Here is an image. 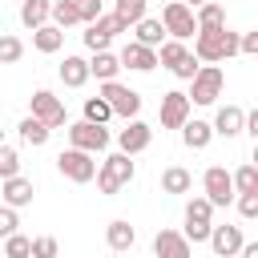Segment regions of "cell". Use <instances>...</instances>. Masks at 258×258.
Instances as JSON below:
<instances>
[{
	"instance_id": "33",
	"label": "cell",
	"mask_w": 258,
	"mask_h": 258,
	"mask_svg": "<svg viewBox=\"0 0 258 258\" xmlns=\"http://www.w3.org/2000/svg\"><path fill=\"white\" fill-rule=\"evenodd\" d=\"M109 117H113V109H109L101 97H85V121H89V125H105Z\"/></svg>"
},
{
	"instance_id": "1",
	"label": "cell",
	"mask_w": 258,
	"mask_h": 258,
	"mask_svg": "<svg viewBox=\"0 0 258 258\" xmlns=\"http://www.w3.org/2000/svg\"><path fill=\"white\" fill-rule=\"evenodd\" d=\"M234 52H238V32H230V28H198L194 32V60L218 64Z\"/></svg>"
},
{
	"instance_id": "8",
	"label": "cell",
	"mask_w": 258,
	"mask_h": 258,
	"mask_svg": "<svg viewBox=\"0 0 258 258\" xmlns=\"http://www.w3.org/2000/svg\"><path fill=\"white\" fill-rule=\"evenodd\" d=\"M69 129V149H85V153H101L109 149V129L105 125H89V121H77V125H64Z\"/></svg>"
},
{
	"instance_id": "7",
	"label": "cell",
	"mask_w": 258,
	"mask_h": 258,
	"mask_svg": "<svg viewBox=\"0 0 258 258\" xmlns=\"http://www.w3.org/2000/svg\"><path fill=\"white\" fill-rule=\"evenodd\" d=\"M210 218H214V206H210L206 198H189V202H185V230H181V238L194 242V246L206 242V238H210V226H214Z\"/></svg>"
},
{
	"instance_id": "32",
	"label": "cell",
	"mask_w": 258,
	"mask_h": 258,
	"mask_svg": "<svg viewBox=\"0 0 258 258\" xmlns=\"http://www.w3.org/2000/svg\"><path fill=\"white\" fill-rule=\"evenodd\" d=\"M20 56H24V40L12 36V32H4L0 36V64H16Z\"/></svg>"
},
{
	"instance_id": "36",
	"label": "cell",
	"mask_w": 258,
	"mask_h": 258,
	"mask_svg": "<svg viewBox=\"0 0 258 258\" xmlns=\"http://www.w3.org/2000/svg\"><path fill=\"white\" fill-rule=\"evenodd\" d=\"M56 238H48V234H40V238H32V254L28 258H56Z\"/></svg>"
},
{
	"instance_id": "19",
	"label": "cell",
	"mask_w": 258,
	"mask_h": 258,
	"mask_svg": "<svg viewBox=\"0 0 258 258\" xmlns=\"http://www.w3.org/2000/svg\"><path fill=\"white\" fill-rule=\"evenodd\" d=\"M242 117H246V109H238V105H222L210 129H214L218 137H238V133H242Z\"/></svg>"
},
{
	"instance_id": "29",
	"label": "cell",
	"mask_w": 258,
	"mask_h": 258,
	"mask_svg": "<svg viewBox=\"0 0 258 258\" xmlns=\"http://www.w3.org/2000/svg\"><path fill=\"white\" fill-rule=\"evenodd\" d=\"M145 4L149 0H117V8H113V16L125 24V28H133L141 16H145Z\"/></svg>"
},
{
	"instance_id": "39",
	"label": "cell",
	"mask_w": 258,
	"mask_h": 258,
	"mask_svg": "<svg viewBox=\"0 0 258 258\" xmlns=\"http://www.w3.org/2000/svg\"><path fill=\"white\" fill-rule=\"evenodd\" d=\"M77 8H81V24H93L101 16V0H77Z\"/></svg>"
},
{
	"instance_id": "42",
	"label": "cell",
	"mask_w": 258,
	"mask_h": 258,
	"mask_svg": "<svg viewBox=\"0 0 258 258\" xmlns=\"http://www.w3.org/2000/svg\"><path fill=\"white\" fill-rule=\"evenodd\" d=\"M181 4H185V8H189V12H194V8H202V4H206V0H181Z\"/></svg>"
},
{
	"instance_id": "18",
	"label": "cell",
	"mask_w": 258,
	"mask_h": 258,
	"mask_svg": "<svg viewBox=\"0 0 258 258\" xmlns=\"http://www.w3.org/2000/svg\"><path fill=\"white\" fill-rule=\"evenodd\" d=\"M105 242H109L113 254H125V250H133V242H137V230H133L125 218H117V222L105 226Z\"/></svg>"
},
{
	"instance_id": "28",
	"label": "cell",
	"mask_w": 258,
	"mask_h": 258,
	"mask_svg": "<svg viewBox=\"0 0 258 258\" xmlns=\"http://www.w3.org/2000/svg\"><path fill=\"white\" fill-rule=\"evenodd\" d=\"M117 73H121V64H117V56L105 48V52H93V60H89V77H97V81H117Z\"/></svg>"
},
{
	"instance_id": "40",
	"label": "cell",
	"mask_w": 258,
	"mask_h": 258,
	"mask_svg": "<svg viewBox=\"0 0 258 258\" xmlns=\"http://www.w3.org/2000/svg\"><path fill=\"white\" fill-rule=\"evenodd\" d=\"M238 52H246V56L258 52V32H242V36H238Z\"/></svg>"
},
{
	"instance_id": "26",
	"label": "cell",
	"mask_w": 258,
	"mask_h": 258,
	"mask_svg": "<svg viewBox=\"0 0 258 258\" xmlns=\"http://www.w3.org/2000/svg\"><path fill=\"white\" fill-rule=\"evenodd\" d=\"M48 16H52V24H56L60 32L73 28V24H81V8H77V0H52Z\"/></svg>"
},
{
	"instance_id": "44",
	"label": "cell",
	"mask_w": 258,
	"mask_h": 258,
	"mask_svg": "<svg viewBox=\"0 0 258 258\" xmlns=\"http://www.w3.org/2000/svg\"><path fill=\"white\" fill-rule=\"evenodd\" d=\"M113 258H121V254H113Z\"/></svg>"
},
{
	"instance_id": "5",
	"label": "cell",
	"mask_w": 258,
	"mask_h": 258,
	"mask_svg": "<svg viewBox=\"0 0 258 258\" xmlns=\"http://www.w3.org/2000/svg\"><path fill=\"white\" fill-rule=\"evenodd\" d=\"M129 181H133V157L113 153V157L101 161V169H97V189L101 194H121Z\"/></svg>"
},
{
	"instance_id": "13",
	"label": "cell",
	"mask_w": 258,
	"mask_h": 258,
	"mask_svg": "<svg viewBox=\"0 0 258 258\" xmlns=\"http://www.w3.org/2000/svg\"><path fill=\"white\" fill-rule=\"evenodd\" d=\"M189 97L181 93V89H169L165 97H161V129H181L185 121H189Z\"/></svg>"
},
{
	"instance_id": "27",
	"label": "cell",
	"mask_w": 258,
	"mask_h": 258,
	"mask_svg": "<svg viewBox=\"0 0 258 258\" xmlns=\"http://www.w3.org/2000/svg\"><path fill=\"white\" fill-rule=\"evenodd\" d=\"M194 24L198 28H226V8L218 0H206L202 8H194Z\"/></svg>"
},
{
	"instance_id": "23",
	"label": "cell",
	"mask_w": 258,
	"mask_h": 258,
	"mask_svg": "<svg viewBox=\"0 0 258 258\" xmlns=\"http://www.w3.org/2000/svg\"><path fill=\"white\" fill-rule=\"evenodd\" d=\"M194 189V173L181 169V165H169L161 169V194H189Z\"/></svg>"
},
{
	"instance_id": "15",
	"label": "cell",
	"mask_w": 258,
	"mask_h": 258,
	"mask_svg": "<svg viewBox=\"0 0 258 258\" xmlns=\"http://www.w3.org/2000/svg\"><path fill=\"white\" fill-rule=\"evenodd\" d=\"M117 64H121V69H133V73H149V69H157V52L145 48V44H137V40H129V44L117 52Z\"/></svg>"
},
{
	"instance_id": "11",
	"label": "cell",
	"mask_w": 258,
	"mask_h": 258,
	"mask_svg": "<svg viewBox=\"0 0 258 258\" xmlns=\"http://www.w3.org/2000/svg\"><path fill=\"white\" fill-rule=\"evenodd\" d=\"M32 117H36L40 125H48V129H60V125H69L60 97H52L48 89H36V93H32Z\"/></svg>"
},
{
	"instance_id": "4",
	"label": "cell",
	"mask_w": 258,
	"mask_h": 258,
	"mask_svg": "<svg viewBox=\"0 0 258 258\" xmlns=\"http://www.w3.org/2000/svg\"><path fill=\"white\" fill-rule=\"evenodd\" d=\"M189 85H194V89L185 93L189 105H214V101L222 97V89H226V73H222L218 64H202V69L194 73Z\"/></svg>"
},
{
	"instance_id": "45",
	"label": "cell",
	"mask_w": 258,
	"mask_h": 258,
	"mask_svg": "<svg viewBox=\"0 0 258 258\" xmlns=\"http://www.w3.org/2000/svg\"><path fill=\"white\" fill-rule=\"evenodd\" d=\"M161 4H169V0H161Z\"/></svg>"
},
{
	"instance_id": "21",
	"label": "cell",
	"mask_w": 258,
	"mask_h": 258,
	"mask_svg": "<svg viewBox=\"0 0 258 258\" xmlns=\"http://www.w3.org/2000/svg\"><path fill=\"white\" fill-rule=\"evenodd\" d=\"M60 81H64V89H81L89 81V60L85 56H64L60 60Z\"/></svg>"
},
{
	"instance_id": "6",
	"label": "cell",
	"mask_w": 258,
	"mask_h": 258,
	"mask_svg": "<svg viewBox=\"0 0 258 258\" xmlns=\"http://www.w3.org/2000/svg\"><path fill=\"white\" fill-rule=\"evenodd\" d=\"M161 28H165V36L169 40H189L194 32H198V24H194V12L181 4V0H169V4H161Z\"/></svg>"
},
{
	"instance_id": "10",
	"label": "cell",
	"mask_w": 258,
	"mask_h": 258,
	"mask_svg": "<svg viewBox=\"0 0 258 258\" xmlns=\"http://www.w3.org/2000/svg\"><path fill=\"white\" fill-rule=\"evenodd\" d=\"M56 169H60L69 181H77V185H85V181L97 177V161H93V153H85V149H64V153L56 157Z\"/></svg>"
},
{
	"instance_id": "43",
	"label": "cell",
	"mask_w": 258,
	"mask_h": 258,
	"mask_svg": "<svg viewBox=\"0 0 258 258\" xmlns=\"http://www.w3.org/2000/svg\"><path fill=\"white\" fill-rule=\"evenodd\" d=\"M0 145H4V129H0Z\"/></svg>"
},
{
	"instance_id": "20",
	"label": "cell",
	"mask_w": 258,
	"mask_h": 258,
	"mask_svg": "<svg viewBox=\"0 0 258 258\" xmlns=\"http://www.w3.org/2000/svg\"><path fill=\"white\" fill-rule=\"evenodd\" d=\"M133 40H137V44H145V48H157V44L165 40V28H161V20H153V16H141V20L133 24Z\"/></svg>"
},
{
	"instance_id": "25",
	"label": "cell",
	"mask_w": 258,
	"mask_h": 258,
	"mask_svg": "<svg viewBox=\"0 0 258 258\" xmlns=\"http://www.w3.org/2000/svg\"><path fill=\"white\" fill-rule=\"evenodd\" d=\"M48 8H52V0H20V24L24 28L48 24Z\"/></svg>"
},
{
	"instance_id": "12",
	"label": "cell",
	"mask_w": 258,
	"mask_h": 258,
	"mask_svg": "<svg viewBox=\"0 0 258 258\" xmlns=\"http://www.w3.org/2000/svg\"><path fill=\"white\" fill-rule=\"evenodd\" d=\"M149 141H153V129L145 125V121H125V129L117 133V153H125V157H133V153H145L149 149Z\"/></svg>"
},
{
	"instance_id": "9",
	"label": "cell",
	"mask_w": 258,
	"mask_h": 258,
	"mask_svg": "<svg viewBox=\"0 0 258 258\" xmlns=\"http://www.w3.org/2000/svg\"><path fill=\"white\" fill-rule=\"evenodd\" d=\"M202 189H206L202 198H206L214 210H218V206H230V202H234V181H230V169H226V165H210V169L202 173Z\"/></svg>"
},
{
	"instance_id": "16",
	"label": "cell",
	"mask_w": 258,
	"mask_h": 258,
	"mask_svg": "<svg viewBox=\"0 0 258 258\" xmlns=\"http://www.w3.org/2000/svg\"><path fill=\"white\" fill-rule=\"evenodd\" d=\"M0 198H4V206L8 210H20V206H32V181L28 177H4L0 181Z\"/></svg>"
},
{
	"instance_id": "30",
	"label": "cell",
	"mask_w": 258,
	"mask_h": 258,
	"mask_svg": "<svg viewBox=\"0 0 258 258\" xmlns=\"http://www.w3.org/2000/svg\"><path fill=\"white\" fill-rule=\"evenodd\" d=\"M230 181H234V194H258V169L246 161L238 173H230Z\"/></svg>"
},
{
	"instance_id": "24",
	"label": "cell",
	"mask_w": 258,
	"mask_h": 258,
	"mask_svg": "<svg viewBox=\"0 0 258 258\" xmlns=\"http://www.w3.org/2000/svg\"><path fill=\"white\" fill-rule=\"evenodd\" d=\"M60 44H64V32H60L56 24L32 28V48H36V52H60Z\"/></svg>"
},
{
	"instance_id": "3",
	"label": "cell",
	"mask_w": 258,
	"mask_h": 258,
	"mask_svg": "<svg viewBox=\"0 0 258 258\" xmlns=\"http://www.w3.org/2000/svg\"><path fill=\"white\" fill-rule=\"evenodd\" d=\"M97 97L113 109V117L133 121V117L141 113V93H137V89H129V85H121V81H101V93H97Z\"/></svg>"
},
{
	"instance_id": "14",
	"label": "cell",
	"mask_w": 258,
	"mask_h": 258,
	"mask_svg": "<svg viewBox=\"0 0 258 258\" xmlns=\"http://www.w3.org/2000/svg\"><path fill=\"white\" fill-rule=\"evenodd\" d=\"M206 242L214 246L218 258H234L246 238H242V226H210V238H206Z\"/></svg>"
},
{
	"instance_id": "2",
	"label": "cell",
	"mask_w": 258,
	"mask_h": 258,
	"mask_svg": "<svg viewBox=\"0 0 258 258\" xmlns=\"http://www.w3.org/2000/svg\"><path fill=\"white\" fill-rule=\"evenodd\" d=\"M153 52H157V64H165V69H169L177 81H194V73L202 69V64L194 60V52H189L181 40H161Z\"/></svg>"
},
{
	"instance_id": "17",
	"label": "cell",
	"mask_w": 258,
	"mask_h": 258,
	"mask_svg": "<svg viewBox=\"0 0 258 258\" xmlns=\"http://www.w3.org/2000/svg\"><path fill=\"white\" fill-rule=\"evenodd\" d=\"M153 254H157V258H194L189 242H185L177 230H157V238H153Z\"/></svg>"
},
{
	"instance_id": "41",
	"label": "cell",
	"mask_w": 258,
	"mask_h": 258,
	"mask_svg": "<svg viewBox=\"0 0 258 258\" xmlns=\"http://www.w3.org/2000/svg\"><path fill=\"white\" fill-rule=\"evenodd\" d=\"M238 254H242V258H258V242H242Z\"/></svg>"
},
{
	"instance_id": "31",
	"label": "cell",
	"mask_w": 258,
	"mask_h": 258,
	"mask_svg": "<svg viewBox=\"0 0 258 258\" xmlns=\"http://www.w3.org/2000/svg\"><path fill=\"white\" fill-rule=\"evenodd\" d=\"M48 133H52V129H48V125H40L36 117H24V121H20V137H24L28 145H44V141H48Z\"/></svg>"
},
{
	"instance_id": "38",
	"label": "cell",
	"mask_w": 258,
	"mask_h": 258,
	"mask_svg": "<svg viewBox=\"0 0 258 258\" xmlns=\"http://www.w3.org/2000/svg\"><path fill=\"white\" fill-rule=\"evenodd\" d=\"M238 214L242 218H258V194H238Z\"/></svg>"
},
{
	"instance_id": "34",
	"label": "cell",
	"mask_w": 258,
	"mask_h": 258,
	"mask_svg": "<svg viewBox=\"0 0 258 258\" xmlns=\"http://www.w3.org/2000/svg\"><path fill=\"white\" fill-rule=\"evenodd\" d=\"M32 254V238H24L20 230L12 238H4V258H28Z\"/></svg>"
},
{
	"instance_id": "22",
	"label": "cell",
	"mask_w": 258,
	"mask_h": 258,
	"mask_svg": "<svg viewBox=\"0 0 258 258\" xmlns=\"http://www.w3.org/2000/svg\"><path fill=\"white\" fill-rule=\"evenodd\" d=\"M181 141H185V149H206L210 141H214V129H210V121H185L181 125Z\"/></svg>"
},
{
	"instance_id": "37",
	"label": "cell",
	"mask_w": 258,
	"mask_h": 258,
	"mask_svg": "<svg viewBox=\"0 0 258 258\" xmlns=\"http://www.w3.org/2000/svg\"><path fill=\"white\" fill-rule=\"evenodd\" d=\"M16 226H20V218H16V210H8V206H0V238H12V234H16Z\"/></svg>"
},
{
	"instance_id": "35",
	"label": "cell",
	"mask_w": 258,
	"mask_h": 258,
	"mask_svg": "<svg viewBox=\"0 0 258 258\" xmlns=\"http://www.w3.org/2000/svg\"><path fill=\"white\" fill-rule=\"evenodd\" d=\"M20 173V153L12 145H0V181L4 177H16Z\"/></svg>"
}]
</instances>
